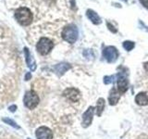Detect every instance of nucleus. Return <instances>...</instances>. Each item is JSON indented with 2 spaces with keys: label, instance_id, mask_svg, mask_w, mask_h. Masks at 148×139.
Returning a JSON list of instances; mask_svg holds the SVG:
<instances>
[{
  "label": "nucleus",
  "instance_id": "f257e3e1",
  "mask_svg": "<svg viewBox=\"0 0 148 139\" xmlns=\"http://www.w3.org/2000/svg\"><path fill=\"white\" fill-rule=\"evenodd\" d=\"M14 16H15L17 21L23 26L30 25L32 21V19H34V16H32V13L30 10V8L26 7H21L16 9Z\"/></svg>",
  "mask_w": 148,
  "mask_h": 139
},
{
  "label": "nucleus",
  "instance_id": "f03ea898",
  "mask_svg": "<svg viewBox=\"0 0 148 139\" xmlns=\"http://www.w3.org/2000/svg\"><path fill=\"white\" fill-rule=\"evenodd\" d=\"M78 35H79L78 28L74 24H69V25L66 26L62 30V32H61L62 38L69 44L75 43L78 39Z\"/></svg>",
  "mask_w": 148,
  "mask_h": 139
},
{
  "label": "nucleus",
  "instance_id": "7ed1b4c3",
  "mask_svg": "<svg viewBox=\"0 0 148 139\" xmlns=\"http://www.w3.org/2000/svg\"><path fill=\"white\" fill-rule=\"evenodd\" d=\"M54 47V43L52 40H50L47 37H42L36 45L37 51L43 56L47 55L51 52V50Z\"/></svg>",
  "mask_w": 148,
  "mask_h": 139
},
{
  "label": "nucleus",
  "instance_id": "20e7f679",
  "mask_svg": "<svg viewBox=\"0 0 148 139\" xmlns=\"http://www.w3.org/2000/svg\"><path fill=\"white\" fill-rule=\"evenodd\" d=\"M39 96L37 95V93L34 90L28 91L24 96V98H23L25 107L29 109H34L37 105L39 104Z\"/></svg>",
  "mask_w": 148,
  "mask_h": 139
},
{
  "label": "nucleus",
  "instance_id": "39448f33",
  "mask_svg": "<svg viewBox=\"0 0 148 139\" xmlns=\"http://www.w3.org/2000/svg\"><path fill=\"white\" fill-rule=\"evenodd\" d=\"M103 56L108 62H115L119 58V51L115 46H106L103 50Z\"/></svg>",
  "mask_w": 148,
  "mask_h": 139
},
{
  "label": "nucleus",
  "instance_id": "423d86ee",
  "mask_svg": "<svg viewBox=\"0 0 148 139\" xmlns=\"http://www.w3.org/2000/svg\"><path fill=\"white\" fill-rule=\"evenodd\" d=\"M62 95L64 97H66L68 100L73 102V103L78 102L81 98L80 92H79V90L76 89V88H67V89L64 90Z\"/></svg>",
  "mask_w": 148,
  "mask_h": 139
},
{
  "label": "nucleus",
  "instance_id": "0eeeda50",
  "mask_svg": "<svg viewBox=\"0 0 148 139\" xmlns=\"http://www.w3.org/2000/svg\"><path fill=\"white\" fill-rule=\"evenodd\" d=\"M35 136L37 139H53V132L46 126H41L36 130Z\"/></svg>",
  "mask_w": 148,
  "mask_h": 139
},
{
  "label": "nucleus",
  "instance_id": "6e6552de",
  "mask_svg": "<svg viewBox=\"0 0 148 139\" xmlns=\"http://www.w3.org/2000/svg\"><path fill=\"white\" fill-rule=\"evenodd\" d=\"M118 90L121 93H125L128 90V85H129V82H128V78L126 76V74L123 72H119L118 73Z\"/></svg>",
  "mask_w": 148,
  "mask_h": 139
},
{
  "label": "nucleus",
  "instance_id": "1a4fd4ad",
  "mask_svg": "<svg viewBox=\"0 0 148 139\" xmlns=\"http://www.w3.org/2000/svg\"><path fill=\"white\" fill-rule=\"evenodd\" d=\"M95 113V108L94 107H89L88 109L85 111L82 115V126L84 128H87L88 126H90L92 120V117H94Z\"/></svg>",
  "mask_w": 148,
  "mask_h": 139
},
{
  "label": "nucleus",
  "instance_id": "9d476101",
  "mask_svg": "<svg viewBox=\"0 0 148 139\" xmlns=\"http://www.w3.org/2000/svg\"><path fill=\"white\" fill-rule=\"evenodd\" d=\"M120 96H121V93H120L117 88H112L109 93L108 96V102L111 106H114L116 104H118V102L120 98Z\"/></svg>",
  "mask_w": 148,
  "mask_h": 139
},
{
  "label": "nucleus",
  "instance_id": "9b49d317",
  "mask_svg": "<svg viewBox=\"0 0 148 139\" xmlns=\"http://www.w3.org/2000/svg\"><path fill=\"white\" fill-rule=\"evenodd\" d=\"M24 54H25L26 62H27L28 67H29L30 70H32V71H35V69H36V63L34 61V58H32V54L30 53V51L28 50L27 47L24 48Z\"/></svg>",
  "mask_w": 148,
  "mask_h": 139
},
{
  "label": "nucleus",
  "instance_id": "f8f14e48",
  "mask_svg": "<svg viewBox=\"0 0 148 139\" xmlns=\"http://www.w3.org/2000/svg\"><path fill=\"white\" fill-rule=\"evenodd\" d=\"M86 15H87L88 19H89L94 24L97 25V24H100V23L102 22L101 18L99 17V15L95 11L92 10V9H88V10L86 11Z\"/></svg>",
  "mask_w": 148,
  "mask_h": 139
},
{
  "label": "nucleus",
  "instance_id": "ddd939ff",
  "mask_svg": "<svg viewBox=\"0 0 148 139\" xmlns=\"http://www.w3.org/2000/svg\"><path fill=\"white\" fill-rule=\"evenodd\" d=\"M71 65L68 63H59L54 67V71L56 72V73L58 74V75H63L65 72L71 69Z\"/></svg>",
  "mask_w": 148,
  "mask_h": 139
},
{
  "label": "nucleus",
  "instance_id": "4468645a",
  "mask_svg": "<svg viewBox=\"0 0 148 139\" xmlns=\"http://www.w3.org/2000/svg\"><path fill=\"white\" fill-rule=\"evenodd\" d=\"M135 102L139 106H146L148 104V96L146 93H139L135 96Z\"/></svg>",
  "mask_w": 148,
  "mask_h": 139
},
{
  "label": "nucleus",
  "instance_id": "2eb2a0df",
  "mask_svg": "<svg viewBox=\"0 0 148 139\" xmlns=\"http://www.w3.org/2000/svg\"><path fill=\"white\" fill-rule=\"evenodd\" d=\"M105 106H106V102L104 98H99L97 100V104H96V114L98 117L102 115L103 111L105 109Z\"/></svg>",
  "mask_w": 148,
  "mask_h": 139
},
{
  "label": "nucleus",
  "instance_id": "dca6fc26",
  "mask_svg": "<svg viewBox=\"0 0 148 139\" xmlns=\"http://www.w3.org/2000/svg\"><path fill=\"white\" fill-rule=\"evenodd\" d=\"M134 45H135V44H134L133 42H132V41H125L123 43V47L127 51L132 50L133 47H134Z\"/></svg>",
  "mask_w": 148,
  "mask_h": 139
},
{
  "label": "nucleus",
  "instance_id": "f3484780",
  "mask_svg": "<svg viewBox=\"0 0 148 139\" xmlns=\"http://www.w3.org/2000/svg\"><path fill=\"white\" fill-rule=\"evenodd\" d=\"M116 75H110V76H106L104 77V83L105 85H110L115 81Z\"/></svg>",
  "mask_w": 148,
  "mask_h": 139
},
{
  "label": "nucleus",
  "instance_id": "a211bd4d",
  "mask_svg": "<svg viewBox=\"0 0 148 139\" xmlns=\"http://www.w3.org/2000/svg\"><path fill=\"white\" fill-rule=\"evenodd\" d=\"M3 120L6 123H8V124H9V125H11V126H13V127H15V128H17V129H18L20 128V126H18V125L14 122L13 120H11V119H7V118H4L3 119Z\"/></svg>",
  "mask_w": 148,
  "mask_h": 139
},
{
  "label": "nucleus",
  "instance_id": "6ab92c4d",
  "mask_svg": "<svg viewBox=\"0 0 148 139\" xmlns=\"http://www.w3.org/2000/svg\"><path fill=\"white\" fill-rule=\"evenodd\" d=\"M140 2L143 6H145V8H148V0H140Z\"/></svg>",
  "mask_w": 148,
  "mask_h": 139
},
{
  "label": "nucleus",
  "instance_id": "aec40b11",
  "mask_svg": "<svg viewBox=\"0 0 148 139\" xmlns=\"http://www.w3.org/2000/svg\"><path fill=\"white\" fill-rule=\"evenodd\" d=\"M108 26L109 30H110L111 32H117V30L115 29V27H114V26H112V25H111L110 23H108Z\"/></svg>",
  "mask_w": 148,
  "mask_h": 139
},
{
  "label": "nucleus",
  "instance_id": "412c9836",
  "mask_svg": "<svg viewBox=\"0 0 148 139\" xmlns=\"http://www.w3.org/2000/svg\"><path fill=\"white\" fill-rule=\"evenodd\" d=\"M16 109H17V106H15V105H13V106H10V107H9V110L12 111V112H14V111H16Z\"/></svg>",
  "mask_w": 148,
  "mask_h": 139
},
{
  "label": "nucleus",
  "instance_id": "4be33fe9",
  "mask_svg": "<svg viewBox=\"0 0 148 139\" xmlns=\"http://www.w3.org/2000/svg\"><path fill=\"white\" fill-rule=\"evenodd\" d=\"M143 68H145V70L146 72H148V61L143 64Z\"/></svg>",
  "mask_w": 148,
  "mask_h": 139
},
{
  "label": "nucleus",
  "instance_id": "5701e85b",
  "mask_svg": "<svg viewBox=\"0 0 148 139\" xmlns=\"http://www.w3.org/2000/svg\"><path fill=\"white\" fill-rule=\"evenodd\" d=\"M31 78V73H29V72H28L27 74H26V77H25V80L26 81H28V80H29V79Z\"/></svg>",
  "mask_w": 148,
  "mask_h": 139
},
{
  "label": "nucleus",
  "instance_id": "b1692460",
  "mask_svg": "<svg viewBox=\"0 0 148 139\" xmlns=\"http://www.w3.org/2000/svg\"><path fill=\"white\" fill-rule=\"evenodd\" d=\"M123 1H124V2H127V0H123Z\"/></svg>",
  "mask_w": 148,
  "mask_h": 139
},
{
  "label": "nucleus",
  "instance_id": "393cba45",
  "mask_svg": "<svg viewBox=\"0 0 148 139\" xmlns=\"http://www.w3.org/2000/svg\"><path fill=\"white\" fill-rule=\"evenodd\" d=\"M28 139H31V138H28Z\"/></svg>",
  "mask_w": 148,
  "mask_h": 139
}]
</instances>
